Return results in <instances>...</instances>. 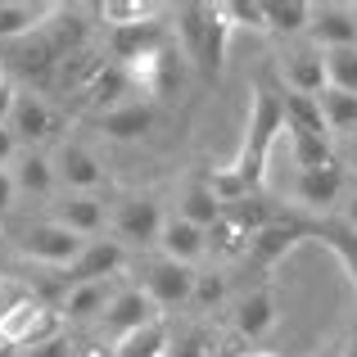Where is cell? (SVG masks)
I'll return each mask as SVG.
<instances>
[{"instance_id":"cell-1","label":"cell","mask_w":357,"mask_h":357,"mask_svg":"<svg viewBox=\"0 0 357 357\" xmlns=\"http://www.w3.org/2000/svg\"><path fill=\"white\" fill-rule=\"evenodd\" d=\"M285 136V100L271 82H258L249 91V118H244V140L240 154L231 163V172L249 185V195H262V181H267V163L276 140Z\"/></svg>"},{"instance_id":"cell-2","label":"cell","mask_w":357,"mask_h":357,"mask_svg":"<svg viewBox=\"0 0 357 357\" xmlns=\"http://www.w3.org/2000/svg\"><path fill=\"white\" fill-rule=\"evenodd\" d=\"M172 18H176L172 23L176 36H181V54L195 63V73L204 82H218L222 68H227V41L236 32L222 0H213V5H176Z\"/></svg>"},{"instance_id":"cell-3","label":"cell","mask_w":357,"mask_h":357,"mask_svg":"<svg viewBox=\"0 0 357 357\" xmlns=\"http://www.w3.org/2000/svg\"><path fill=\"white\" fill-rule=\"evenodd\" d=\"M63 335V312L50 303H36V298H23L18 307H9L5 317H0V344L5 349H41V344L59 340Z\"/></svg>"},{"instance_id":"cell-4","label":"cell","mask_w":357,"mask_h":357,"mask_svg":"<svg viewBox=\"0 0 357 357\" xmlns=\"http://www.w3.org/2000/svg\"><path fill=\"white\" fill-rule=\"evenodd\" d=\"M18 253L32 262H45V267H73L77 262V253L86 249V240L73 236L68 227H59V222H32V227L18 231Z\"/></svg>"},{"instance_id":"cell-5","label":"cell","mask_w":357,"mask_h":357,"mask_svg":"<svg viewBox=\"0 0 357 357\" xmlns=\"http://www.w3.org/2000/svg\"><path fill=\"white\" fill-rule=\"evenodd\" d=\"M163 208H158L154 195H131V199L118 204L114 213V240L122 249H140V244H158V231H163Z\"/></svg>"},{"instance_id":"cell-6","label":"cell","mask_w":357,"mask_h":357,"mask_svg":"<svg viewBox=\"0 0 357 357\" xmlns=\"http://www.w3.org/2000/svg\"><path fill=\"white\" fill-rule=\"evenodd\" d=\"M59 122L63 114L50 105L45 96H36V91H18V100H14V114H9V131H14V140H18V149H36V145H45V140L59 131Z\"/></svg>"},{"instance_id":"cell-7","label":"cell","mask_w":357,"mask_h":357,"mask_svg":"<svg viewBox=\"0 0 357 357\" xmlns=\"http://www.w3.org/2000/svg\"><path fill=\"white\" fill-rule=\"evenodd\" d=\"M326 86H331V77H326V50H317V45H294V50L280 59V91L317 100Z\"/></svg>"},{"instance_id":"cell-8","label":"cell","mask_w":357,"mask_h":357,"mask_svg":"<svg viewBox=\"0 0 357 357\" xmlns=\"http://www.w3.org/2000/svg\"><path fill=\"white\" fill-rule=\"evenodd\" d=\"M307 231H312V218H298V213H280L271 227H262L258 236L249 240V258L258 262V267H276L280 258H285L294 244L307 240Z\"/></svg>"},{"instance_id":"cell-9","label":"cell","mask_w":357,"mask_h":357,"mask_svg":"<svg viewBox=\"0 0 357 357\" xmlns=\"http://www.w3.org/2000/svg\"><path fill=\"white\" fill-rule=\"evenodd\" d=\"M54 176L63 181V195H96V190L109 185L105 163H100L86 145H63L59 154H54Z\"/></svg>"},{"instance_id":"cell-10","label":"cell","mask_w":357,"mask_h":357,"mask_svg":"<svg viewBox=\"0 0 357 357\" xmlns=\"http://www.w3.org/2000/svg\"><path fill=\"white\" fill-rule=\"evenodd\" d=\"M195 280H199V271H195V267L172 262V258H154L145 267V294L154 298L158 307H176V303H190Z\"/></svg>"},{"instance_id":"cell-11","label":"cell","mask_w":357,"mask_h":357,"mask_svg":"<svg viewBox=\"0 0 357 357\" xmlns=\"http://www.w3.org/2000/svg\"><path fill=\"white\" fill-rule=\"evenodd\" d=\"M127 262V249L118 240H86V249L77 253L73 267H63V285H96V280H114V271Z\"/></svg>"},{"instance_id":"cell-12","label":"cell","mask_w":357,"mask_h":357,"mask_svg":"<svg viewBox=\"0 0 357 357\" xmlns=\"http://www.w3.org/2000/svg\"><path fill=\"white\" fill-rule=\"evenodd\" d=\"M149 321H163V312H158V303L145 294V289H122L114 294V303L105 307V317H100V326H105L109 340H122V335L140 331V326Z\"/></svg>"},{"instance_id":"cell-13","label":"cell","mask_w":357,"mask_h":357,"mask_svg":"<svg viewBox=\"0 0 357 357\" xmlns=\"http://www.w3.org/2000/svg\"><path fill=\"white\" fill-rule=\"evenodd\" d=\"M349 190V167L335 163V167H321V172H298V185H294V199L303 204L307 213H331L340 204V195Z\"/></svg>"},{"instance_id":"cell-14","label":"cell","mask_w":357,"mask_h":357,"mask_svg":"<svg viewBox=\"0 0 357 357\" xmlns=\"http://www.w3.org/2000/svg\"><path fill=\"white\" fill-rule=\"evenodd\" d=\"M307 32H312L317 50H353L357 45V9L353 5H317Z\"/></svg>"},{"instance_id":"cell-15","label":"cell","mask_w":357,"mask_h":357,"mask_svg":"<svg viewBox=\"0 0 357 357\" xmlns=\"http://www.w3.org/2000/svg\"><path fill=\"white\" fill-rule=\"evenodd\" d=\"M54 14H59L54 0H0V45L36 36Z\"/></svg>"},{"instance_id":"cell-16","label":"cell","mask_w":357,"mask_h":357,"mask_svg":"<svg viewBox=\"0 0 357 357\" xmlns=\"http://www.w3.org/2000/svg\"><path fill=\"white\" fill-rule=\"evenodd\" d=\"M163 45H172L167 23H140V27H114L109 32V54H114V63H122V68L145 59V54H158Z\"/></svg>"},{"instance_id":"cell-17","label":"cell","mask_w":357,"mask_h":357,"mask_svg":"<svg viewBox=\"0 0 357 357\" xmlns=\"http://www.w3.org/2000/svg\"><path fill=\"white\" fill-rule=\"evenodd\" d=\"M127 96H136L131 73L122 68V63H105L77 100H82V109H91V114L100 118V114H109V109H122V105H127Z\"/></svg>"},{"instance_id":"cell-18","label":"cell","mask_w":357,"mask_h":357,"mask_svg":"<svg viewBox=\"0 0 357 357\" xmlns=\"http://www.w3.org/2000/svg\"><path fill=\"white\" fill-rule=\"evenodd\" d=\"M204 249H208V231H199L195 222L185 218H167L163 231H158V258H172V262H185L190 267L195 258H204Z\"/></svg>"},{"instance_id":"cell-19","label":"cell","mask_w":357,"mask_h":357,"mask_svg":"<svg viewBox=\"0 0 357 357\" xmlns=\"http://www.w3.org/2000/svg\"><path fill=\"white\" fill-rule=\"evenodd\" d=\"M307 240L326 244V249L340 258L344 276H349V285H353V294H357V231L344 227L340 218H312V231H307Z\"/></svg>"},{"instance_id":"cell-20","label":"cell","mask_w":357,"mask_h":357,"mask_svg":"<svg viewBox=\"0 0 357 357\" xmlns=\"http://www.w3.org/2000/svg\"><path fill=\"white\" fill-rule=\"evenodd\" d=\"M96 127L105 131L109 140H140L149 127H154V105H149V100H127L122 109H109V114H100Z\"/></svg>"},{"instance_id":"cell-21","label":"cell","mask_w":357,"mask_h":357,"mask_svg":"<svg viewBox=\"0 0 357 357\" xmlns=\"http://www.w3.org/2000/svg\"><path fill=\"white\" fill-rule=\"evenodd\" d=\"M50 222H59V227H68L73 236H96L100 227H105V204L96 199V195H63L59 204H54V218Z\"/></svg>"},{"instance_id":"cell-22","label":"cell","mask_w":357,"mask_h":357,"mask_svg":"<svg viewBox=\"0 0 357 357\" xmlns=\"http://www.w3.org/2000/svg\"><path fill=\"white\" fill-rule=\"evenodd\" d=\"M236 331L244 340H262L276 331V294L271 289H253L236 303Z\"/></svg>"},{"instance_id":"cell-23","label":"cell","mask_w":357,"mask_h":357,"mask_svg":"<svg viewBox=\"0 0 357 357\" xmlns=\"http://www.w3.org/2000/svg\"><path fill=\"white\" fill-rule=\"evenodd\" d=\"M109 59H100L96 50H77V54H68V59L54 68V82H50V91H59V96H82V91L91 86V77H96L100 68H105Z\"/></svg>"},{"instance_id":"cell-24","label":"cell","mask_w":357,"mask_h":357,"mask_svg":"<svg viewBox=\"0 0 357 357\" xmlns=\"http://www.w3.org/2000/svg\"><path fill=\"white\" fill-rule=\"evenodd\" d=\"M167 349H172V335H167L163 321H149L140 331L122 335V340H109L114 357H167Z\"/></svg>"},{"instance_id":"cell-25","label":"cell","mask_w":357,"mask_h":357,"mask_svg":"<svg viewBox=\"0 0 357 357\" xmlns=\"http://www.w3.org/2000/svg\"><path fill=\"white\" fill-rule=\"evenodd\" d=\"M9 176H14V185L27 190V195H50L54 181H59V176H54V163L45 154H36V149H23V154L14 158Z\"/></svg>"},{"instance_id":"cell-26","label":"cell","mask_w":357,"mask_h":357,"mask_svg":"<svg viewBox=\"0 0 357 357\" xmlns=\"http://www.w3.org/2000/svg\"><path fill=\"white\" fill-rule=\"evenodd\" d=\"M289 140V154H294L298 172H321V167H335L340 158H335L331 149V136H312V131H285Z\"/></svg>"},{"instance_id":"cell-27","label":"cell","mask_w":357,"mask_h":357,"mask_svg":"<svg viewBox=\"0 0 357 357\" xmlns=\"http://www.w3.org/2000/svg\"><path fill=\"white\" fill-rule=\"evenodd\" d=\"M114 303V294H109V280H96V285H77L68 289V298H63V321H91V317H105V307Z\"/></svg>"},{"instance_id":"cell-28","label":"cell","mask_w":357,"mask_h":357,"mask_svg":"<svg viewBox=\"0 0 357 357\" xmlns=\"http://www.w3.org/2000/svg\"><path fill=\"white\" fill-rule=\"evenodd\" d=\"M176 218L195 222L199 231H213V227L222 222V199L208 190V181H195L190 190L181 195V208H176Z\"/></svg>"},{"instance_id":"cell-29","label":"cell","mask_w":357,"mask_h":357,"mask_svg":"<svg viewBox=\"0 0 357 357\" xmlns=\"http://www.w3.org/2000/svg\"><path fill=\"white\" fill-rule=\"evenodd\" d=\"M312 9L307 0H267V32H280V36H294V32H307L312 27Z\"/></svg>"},{"instance_id":"cell-30","label":"cell","mask_w":357,"mask_h":357,"mask_svg":"<svg viewBox=\"0 0 357 357\" xmlns=\"http://www.w3.org/2000/svg\"><path fill=\"white\" fill-rule=\"evenodd\" d=\"M100 18L114 27H140V23H158L163 18V5H149V0H105L100 5Z\"/></svg>"},{"instance_id":"cell-31","label":"cell","mask_w":357,"mask_h":357,"mask_svg":"<svg viewBox=\"0 0 357 357\" xmlns=\"http://www.w3.org/2000/svg\"><path fill=\"white\" fill-rule=\"evenodd\" d=\"M317 105H321V122H326L331 136H335V131H357V96L326 86L321 96H317Z\"/></svg>"},{"instance_id":"cell-32","label":"cell","mask_w":357,"mask_h":357,"mask_svg":"<svg viewBox=\"0 0 357 357\" xmlns=\"http://www.w3.org/2000/svg\"><path fill=\"white\" fill-rule=\"evenodd\" d=\"M326 77L335 91L357 96V45L353 50H326Z\"/></svg>"},{"instance_id":"cell-33","label":"cell","mask_w":357,"mask_h":357,"mask_svg":"<svg viewBox=\"0 0 357 357\" xmlns=\"http://www.w3.org/2000/svg\"><path fill=\"white\" fill-rule=\"evenodd\" d=\"M231 27H249V32H267V5L258 0H222Z\"/></svg>"},{"instance_id":"cell-34","label":"cell","mask_w":357,"mask_h":357,"mask_svg":"<svg viewBox=\"0 0 357 357\" xmlns=\"http://www.w3.org/2000/svg\"><path fill=\"white\" fill-rule=\"evenodd\" d=\"M222 294H227V280H222V276H199V280H195V303H199V307H218L222 303Z\"/></svg>"},{"instance_id":"cell-35","label":"cell","mask_w":357,"mask_h":357,"mask_svg":"<svg viewBox=\"0 0 357 357\" xmlns=\"http://www.w3.org/2000/svg\"><path fill=\"white\" fill-rule=\"evenodd\" d=\"M167 357H208V335L195 331V335H181V340H172Z\"/></svg>"},{"instance_id":"cell-36","label":"cell","mask_w":357,"mask_h":357,"mask_svg":"<svg viewBox=\"0 0 357 357\" xmlns=\"http://www.w3.org/2000/svg\"><path fill=\"white\" fill-rule=\"evenodd\" d=\"M14 100H18V91H14V82L0 73V127H9V114H14Z\"/></svg>"},{"instance_id":"cell-37","label":"cell","mask_w":357,"mask_h":357,"mask_svg":"<svg viewBox=\"0 0 357 357\" xmlns=\"http://www.w3.org/2000/svg\"><path fill=\"white\" fill-rule=\"evenodd\" d=\"M23 357H73V344L63 340H50V344H41V349H32V353H23Z\"/></svg>"},{"instance_id":"cell-38","label":"cell","mask_w":357,"mask_h":357,"mask_svg":"<svg viewBox=\"0 0 357 357\" xmlns=\"http://www.w3.org/2000/svg\"><path fill=\"white\" fill-rule=\"evenodd\" d=\"M18 154H23V149H18L14 131H9V127H0V167H5V163H14Z\"/></svg>"},{"instance_id":"cell-39","label":"cell","mask_w":357,"mask_h":357,"mask_svg":"<svg viewBox=\"0 0 357 357\" xmlns=\"http://www.w3.org/2000/svg\"><path fill=\"white\" fill-rule=\"evenodd\" d=\"M14 195H18L14 176H9V167H0V218L9 213V204H14Z\"/></svg>"},{"instance_id":"cell-40","label":"cell","mask_w":357,"mask_h":357,"mask_svg":"<svg viewBox=\"0 0 357 357\" xmlns=\"http://www.w3.org/2000/svg\"><path fill=\"white\" fill-rule=\"evenodd\" d=\"M340 222H344V227H353V231H357V190L349 195V204H344V213H340Z\"/></svg>"},{"instance_id":"cell-41","label":"cell","mask_w":357,"mask_h":357,"mask_svg":"<svg viewBox=\"0 0 357 357\" xmlns=\"http://www.w3.org/2000/svg\"><path fill=\"white\" fill-rule=\"evenodd\" d=\"M349 176H357V131H353V145H349Z\"/></svg>"},{"instance_id":"cell-42","label":"cell","mask_w":357,"mask_h":357,"mask_svg":"<svg viewBox=\"0 0 357 357\" xmlns=\"http://www.w3.org/2000/svg\"><path fill=\"white\" fill-rule=\"evenodd\" d=\"M340 357H357V331L349 335V344H344V349H340Z\"/></svg>"},{"instance_id":"cell-43","label":"cell","mask_w":357,"mask_h":357,"mask_svg":"<svg viewBox=\"0 0 357 357\" xmlns=\"http://www.w3.org/2000/svg\"><path fill=\"white\" fill-rule=\"evenodd\" d=\"M236 357H276V353H267V349H249V353H236Z\"/></svg>"}]
</instances>
